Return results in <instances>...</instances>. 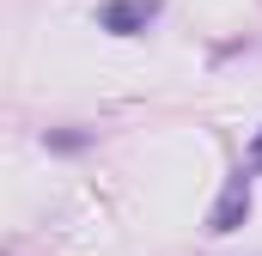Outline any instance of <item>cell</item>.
Returning <instances> with one entry per match:
<instances>
[{"instance_id": "cell-1", "label": "cell", "mask_w": 262, "mask_h": 256, "mask_svg": "<svg viewBox=\"0 0 262 256\" xmlns=\"http://www.w3.org/2000/svg\"><path fill=\"white\" fill-rule=\"evenodd\" d=\"M159 12V0H116V6H104L98 12V25L104 31H116V37H134V31H146V18Z\"/></svg>"}, {"instance_id": "cell-2", "label": "cell", "mask_w": 262, "mask_h": 256, "mask_svg": "<svg viewBox=\"0 0 262 256\" xmlns=\"http://www.w3.org/2000/svg\"><path fill=\"white\" fill-rule=\"evenodd\" d=\"M244 214H250V171H238V177L226 183V195H220V207H213V220H207V226H213V232H232Z\"/></svg>"}, {"instance_id": "cell-3", "label": "cell", "mask_w": 262, "mask_h": 256, "mask_svg": "<svg viewBox=\"0 0 262 256\" xmlns=\"http://www.w3.org/2000/svg\"><path fill=\"white\" fill-rule=\"evenodd\" d=\"M244 171H250V177H256V171H262V134H256V140H250V159H244Z\"/></svg>"}]
</instances>
